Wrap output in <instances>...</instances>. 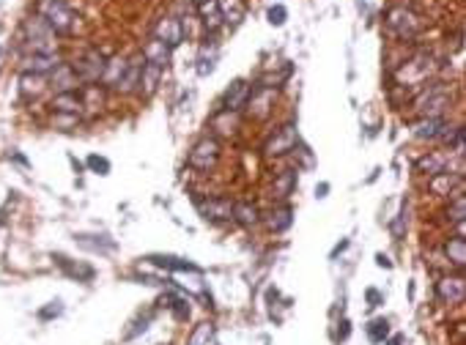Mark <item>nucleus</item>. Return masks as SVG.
Returning a JSON list of instances; mask_svg holds the SVG:
<instances>
[{
	"label": "nucleus",
	"mask_w": 466,
	"mask_h": 345,
	"mask_svg": "<svg viewBox=\"0 0 466 345\" xmlns=\"http://www.w3.org/2000/svg\"><path fill=\"white\" fill-rule=\"evenodd\" d=\"M165 307L173 313V318L179 321V323H184L189 321V304H186V296H179V293H165Z\"/></svg>",
	"instance_id": "nucleus-31"
},
{
	"label": "nucleus",
	"mask_w": 466,
	"mask_h": 345,
	"mask_svg": "<svg viewBox=\"0 0 466 345\" xmlns=\"http://www.w3.org/2000/svg\"><path fill=\"white\" fill-rule=\"evenodd\" d=\"M444 255H447V260H450L453 266L464 269L466 266V241H464V236H461V233L447 239V244H444Z\"/></svg>",
	"instance_id": "nucleus-28"
},
{
	"label": "nucleus",
	"mask_w": 466,
	"mask_h": 345,
	"mask_svg": "<svg viewBox=\"0 0 466 345\" xmlns=\"http://www.w3.org/2000/svg\"><path fill=\"white\" fill-rule=\"evenodd\" d=\"M69 66L74 69V74H77V80H80V83L91 85V83H99V80H102L104 66H107V58H104L99 50H85L77 61L69 63Z\"/></svg>",
	"instance_id": "nucleus-5"
},
{
	"label": "nucleus",
	"mask_w": 466,
	"mask_h": 345,
	"mask_svg": "<svg viewBox=\"0 0 466 345\" xmlns=\"http://www.w3.org/2000/svg\"><path fill=\"white\" fill-rule=\"evenodd\" d=\"M140 71H143V55L129 58L124 69V77H121V83H118L116 91H118V94H135V91H137V83H140Z\"/></svg>",
	"instance_id": "nucleus-21"
},
{
	"label": "nucleus",
	"mask_w": 466,
	"mask_h": 345,
	"mask_svg": "<svg viewBox=\"0 0 466 345\" xmlns=\"http://www.w3.org/2000/svg\"><path fill=\"white\" fill-rule=\"evenodd\" d=\"M436 293H439V299L447 302V304H461V302L466 299L464 277H444V280H439Z\"/></svg>",
	"instance_id": "nucleus-13"
},
{
	"label": "nucleus",
	"mask_w": 466,
	"mask_h": 345,
	"mask_svg": "<svg viewBox=\"0 0 466 345\" xmlns=\"http://www.w3.org/2000/svg\"><path fill=\"white\" fill-rule=\"evenodd\" d=\"M384 25L398 41H414L423 33V17L409 6H392L384 17Z\"/></svg>",
	"instance_id": "nucleus-1"
},
{
	"label": "nucleus",
	"mask_w": 466,
	"mask_h": 345,
	"mask_svg": "<svg viewBox=\"0 0 466 345\" xmlns=\"http://www.w3.org/2000/svg\"><path fill=\"white\" fill-rule=\"evenodd\" d=\"M266 20H269V25H272V28H282V25H285V20H288V8H285L282 3L269 6V11H266Z\"/></svg>",
	"instance_id": "nucleus-36"
},
{
	"label": "nucleus",
	"mask_w": 466,
	"mask_h": 345,
	"mask_svg": "<svg viewBox=\"0 0 466 345\" xmlns=\"http://www.w3.org/2000/svg\"><path fill=\"white\" fill-rule=\"evenodd\" d=\"M348 335H351V323L343 318L341 321V329H338V340H348Z\"/></svg>",
	"instance_id": "nucleus-41"
},
{
	"label": "nucleus",
	"mask_w": 466,
	"mask_h": 345,
	"mask_svg": "<svg viewBox=\"0 0 466 345\" xmlns=\"http://www.w3.org/2000/svg\"><path fill=\"white\" fill-rule=\"evenodd\" d=\"M450 94L439 85V83H434L431 88H425L423 94L417 96V107H420V115L423 118H444L441 113L450 107Z\"/></svg>",
	"instance_id": "nucleus-8"
},
{
	"label": "nucleus",
	"mask_w": 466,
	"mask_h": 345,
	"mask_svg": "<svg viewBox=\"0 0 466 345\" xmlns=\"http://www.w3.org/2000/svg\"><path fill=\"white\" fill-rule=\"evenodd\" d=\"M365 332H368V340H371L373 345H381L390 337V321H387V318H373Z\"/></svg>",
	"instance_id": "nucleus-32"
},
{
	"label": "nucleus",
	"mask_w": 466,
	"mask_h": 345,
	"mask_svg": "<svg viewBox=\"0 0 466 345\" xmlns=\"http://www.w3.org/2000/svg\"><path fill=\"white\" fill-rule=\"evenodd\" d=\"M184 20L181 17H176V14H167V17H162L159 22H156L154 28V38H159V41H165L170 50H176L181 41H184Z\"/></svg>",
	"instance_id": "nucleus-9"
},
{
	"label": "nucleus",
	"mask_w": 466,
	"mask_h": 345,
	"mask_svg": "<svg viewBox=\"0 0 466 345\" xmlns=\"http://www.w3.org/2000/svg\"><path fill=\"white\" fill-rule=\"evenodd\" d=\"M409 222V209H406V203L401 206V214H398V220L392 222V233H395V239H401L404 236V225Z\"/></svg>",
	"instance_id": "nucleus-39"
},
{
	"label": "nucleus",
	"mask_w": 466,
	"mask_h": 345,
	"mask_svg": "<svg viewBox=\"0 0 466 345\" xmlns=\"http://www.w3.org/2000/svg\"><path fill=\"white\" fill-rule=\"evenodd\" d=\"M162 71H165V69H159V66H154V63L143 61V71H140L137 91L146 96V99H151V96L156 94V88H159V80H162Z\"/></svg>",
	"instance_id": "nucleus-22"
},
{
	"label": "nucleus",
	"mask_w": 466,
	"mask_h": 345,
	"mask_svg": "<svg viewBox=\"0 0 466 345\" xmlns=\"http://www.w3.org/2000/svg\"><path fill=\"white\" fill-rule=\"evenodd\" d=\"M0 55H3V50H0Z\"/></svg>",
	"instance_id": "nucleus-46"
},
{
	"label": "nucleus",
	"mask_w": 466,
	"mask_h": 345,
	"mask_svg": "<svg viewBox=\"0 0 466 345\" xmlns=\"http://www.w3.org/2000/svg\"><path fill=\"white\" fill-rule=\"evenodd\" d=\"M291 225H294V209H291L288 203L272 209V214L266 217V227H269L272 233H285Z\"/></svg>",
	"instance_id": "nucleus-25"
},
{
	"label": "nucleus",
	"mask_w": 466,
	"mask_h": 345,
	"mask_svg": "<svg viewBox=\"0 0 466 345\" xmlns=\"http://www.w3.org/2000/svg\"><path fill=\"white\" fill-rule=\"evenodd\" d=\"M61 313H63V302L61 299H55V302H50V307L39 310V318H41V321H50V318H58Z\"/></svg>",
	"instance_id": "nucleus-38"
},
{
	"label": "nucleus",
	"mask_w": 466,
	"mask_h": 345,
	"mask_svg": "<svg viewBox=\"0 0 466 345\" xmlns=\"http://www.w3.org/2000/svg\"><path fill=\"white\" fill-rule=\"evenodd\" d=\"M453 203L447 206V220L458 222V227L464 225V214H466V203H464V192H458V195H453L450 197Z\"/></svg>",
	"instance_id": "nucleus-34"
},
{
	"label": "nucleus",
	"mask_w": 466,
	"mask_h": 345,
	"mask_svg": "<svg viewBox=\"0 0 466 345\" xmlns=\"http://www.w3.org/2000/svg\"><path fill=\"white\" fill-rule=\"evenodd\" d=\"M53 113H63V115H80L83 110V96L80 91H66V94H55L50 101Z\"/></svg>",
	"instance_id": "nucleus-20"
},
{
	"label": "nucleus",
	"mask_w": 466,
	"mask_h": 345,
	"mask_svg": "<svg viewBox=\"0 0 466 345\" xmlns=\"http://www.w3.org/2000/svg\"><path fill=\"white\" fill-rule=\"evenodd\" d=\"M219 14H222V25L236 28L247 14V3L245 0H219Z\"/></svg>",
	"instance_id": "nucleus-23"
},
{
	"label": "nucleus",
	"mask_w": 466,
	"mask_h": 345,
	"mask_svg": "<svg viewBox=\"0 0 466 345\" xmlns=\"http://www.w3.org/2000/svg\"><path fill=\"white\" fill-rule=\"evenodd\" d=\"M212 337H214V326H212V323H198V326L192 329L186 345H209Z\"/></svg>",
	"instance_id": "nucleus-33"
},
{
	"label": "nucleus",
	"mask_w": 466,
	"mask_h": 345,
	"mask_svg": "<svg viewBox=\"0 0 466 345\" xmlns=\"http://www.w3.org/2000/svg\"><path fill=\"white\" fill-rule=\"evenodd\" d=\"M296 173L299 170H282V173H277L275 184H272V197L275 200H288L294 195V189H296Z\"/></svg>",
	"instance_id": "nucleus-26"
},
{
	"label": "nucleus",
	"mask_w": 466,
	"mask_h": 345,
	"mask_svg": "<svg viewBox=\"0 0 466 345\" xmlns=\"http://www.w3.org/2000/svg\"><path fill=\"white\" fill-rule=\"evenodd\" d=\"M275 99H277V91H275V88H266V85L255 83V85L249 88L247 101H245L247 115L249 118H255V121L269 118V115H272V107H275Z\"/></svg>",
	"instance_id": "nucleus-7"
},
{
	"label": "nucleus",
	"mask_w": 466,
	"mask_h": 345,
	"mask_svg": "<svg viewBox=\"0 0 466 345\" xmlns=\"http://www.w3.org/2000/svg\"><path fill=\"white\" fill-rule=\"evenodd\" d=\"M47 85H50V80H47L44 74H31V71H22V74H20V94L25 96V99L41 96Z\"/></svg>",
	"instance_id": "nucleus-24"
},
{
	"label": "nucleus",
	"mask_w": 466,
	"mask_h": 345,
	"mask_svg": "<svg viewBox=\"0 0 466 345\" xmlns=\"http://www.w3.org/2000/svg\"><path fill=\"white\" fill-rule=\"evenodd\" d=\"M170 47L165 44V41H159V38H149L146 44H143V61L146 63H154V66H159V69H165L167 63H170Z\"/></svg>",
	"instance_id": "nucleus-19"
},
{
	"label": "nucleus",
	"mask_w": 466,
	"mask_h": 345,
	"mask_svg": "<svg viewBox=\"0 0 466 345\" xmlns=\"http://www.w3.org/2000/svg\"><path fill=\"white\" fill-rule=\"evenodd\" d=\"M365 296H368V302H371V307H378V304H381V302H384V296H381V293H378V290H368V293H365Z\"/></svg>",
	"instance_id": "nucleus-40"
},
{
	"label": "nucleus",
	"mask_w": 466,
	"mask_h": 345,
	"mask_svg": "<svg viewBox=\"0 0 466 345\" xmlns=\"http://www.w3.org/2000/svg\"><path fill=\"white\" fill-rule=\"evenodd\" d=\"M61 63L63 61H61V55H58V52H50V55H25V61H22V71L50 77V74H53Z\"/></svg>",
	"instance_id": "nucleus-15"
},
{
	"label": "nucleus",
	"mask_w": 466,
	"mask_h": 345,
	"mask_svg": "<svg viewBox=\"0 0 466 345\" xmlns=\"http://www.w3.org/2000/svg\"><path fill=\"white\" fill-rule=\"evenodd\" d=\"M296 146H299V132H296V126L285 124V126H280L277 132L266 140L263 154H266V159H280V157H285V154H294Z\"/></svg>",
	"instance_id": "nucleus-6"
},
{
	"label": "nucleus",
	"mask_w": 466,
	"mask_h": 345,
	"mask_svg": "<svg viewBox=\"0 0 466 345\" xmlns=\"http://www.w3.org/2000/svg\"><path fill=\"white\" fill-rule=\"evenodd\" d=\"M195 206L200 211V217L209 222H233V203L228 197H209L200 200L195 197Z\"/></svg>",
	"instance_id": "nucleus-10"
},
{
	"label": "nucleus",
	"mask_w": 466,
	"mask_h": 345,
	"mask_svg": "<svg viewBox=\"0 0 466 345\" xmlns=\"http://www.w3.org/2000/svg\"><path fill=\"white\" fill-rule=\"evenodd\" d=\"M151 318H154V315H151V313H146V315H143V318H137V321H135V323H132V326H135V329H126V332H124V340H135V337H137V335H143V332H146V329H149V323H151Z\"/></svg>",
	"instance_id": "nucleus-37"
},
{
	"label": "nucleus",
	"mask_w": 466,
	"mask_h": 345,
	"mask_svg": "<svg viewBox=\"0 0 466 345\" xmlns=\"http://www.w3.org/2000/svg\"><path fill=\"white\" fill-rule=\"evenodd\" d=\"M450 157H453V151H431V154H425V157L417 162V170L425 173L428 178H431V176H439V173H455V170L450 167ZM458 176H461V173H458Z\"/></svg>",
	"instance_id": "nucleus-12"
},
{
	"label": "nucleus",
	"mask_w": 466,
	"mask_h": 345,
	"mask_svg": "<svg viewBox=\"0 0 466 345\" xmlns=\"http://www.w3.org/2000/svg\"><path fill=\"white\" fill-rule=\"evenodd\" d=\"M233 222L242 225V227H255L261 222V211L255 203L242 200V203H233Z\"/></svg>",
	"instance_id": "nucleus-27"
},
{
	"label": "nucleus",
	"mask_w": 466,
	"mask_h": 345,
	"mask_svg": "<svg viewBox=\"0 0 466 345\" xmlns=\"http://www.w3.org/2000/svg\"><path fill=\"white\" fill-rule=\"evenodd\" d=\"M55 36H71L77 28V14L66 6V0H39L36 11Z\"/></svg>",
	"instance_id": "nucleus-3"
},
{
	"label": "nucleus",
	"mask_w": 466,
	"mask_h": 345,
	"mask_svg": "<svg viewBox=\"0 0 466 345\" xmlns=\"http://www.w3.org/2000/svg\"><path fill=\"white\" fill-rule=\"evenodd\" d=\"M124 69H126V58H113V61H107L104 66V74H102V83H104V88H118V83H121V77H124Z\"/></svg>",
	"instance_id": "nucleus-30"
},
{
	"label": "nucleus",
	"mask_w": 466,
	"mask_h": 345,
	"mask_svg": "<svg viewBox=\"0 0 466 345\" xmlns=\"http://www.w3.org/2000/svg\"><path fill=\"white\" fill-rule=\"evenodd\" d=\"M450 129L447 118H420L414 124V137L417 140H441Z\"/></svg>",
	"instance_id": "nucleus-16"
},
{
	"label": "nucleus",
	"mask_w": 466,
	"mask_h": 345,
	"mask_svg": "<svg viewBox=\"0 0 466 345\" xmlns=\"http://www.w3.org/2000/svg\"><path fill=\"white\" fill-rule=\"evenodd\" d=\"M376 263H378L381 269H392V263H390V258H387V255H376Z\"/></svg>",
	"instance_id": "nucleus-42"
},
{
	"label": "nucleus",
	"mask_w": 466,
	"mask_h": 345,
	"mask_svg": "<svg viewBox=\"0 0 466 345\" xmlns=\"http://www.w3.org/2000/svg\"><path fill=\"white\" fill-rule=\"evenodd\" d=\"M329 195V184H318L315 187V197H327Z\"/></svg>",
	"instance_id": "nucleus-43"
},
{
	"label": "nucleus",
	"mask_w": 466,
	"mask_h": 345,
	"mask_svg": "<svg viewBox=\"0 0 466 345\" xmlns=\"http://www.w3.org/2000/svg\"><path fill=\"white\" fill-rule=\"evenodd\" d=\"M47 80H50V85L55 88V94L77 91V88L83 85V83L77 80V74H74V69H71L69 63H61V66H58V69H55V71H53V74H50Z\"/></svg>",
	"instance_id": "nucleus-17"
},
{
	"label": "nucleus",
	"mask_w": 466,
	"mask_h": 345,
	"mask_svg": "<svg viewBox=\"0 0 466 345\" xmlns=\"http://www.w3.org/2000/svg\"><path fill=\"white\" fill-rule=\"evenodd\" d=\"M151 266H159V269H165V272H176V274H198L200 269L192 263V260H186V258H176V255H149L146 258Z\"/></svg>",
	"instance_id": "nucleus-14"
},
{
	"label": "nucleus",
	"mask_w": 466,
	"mask_h": 345,
	"mask_svg": "<svg viewBox=\"0 0 466 345\" xmlns=\"http://www.w3.org/2000/svg\"><path fill=\"white\" fill-rule=\"evenodd\" d=\"M22 38H25V50L28 55H50V52H58V41H55V33L50 31V25L33 14L25 20L22 25Z\"/></svg>",
	"instance_id": "nucleus-2"
},
{
	"label": "nucleus",
	"mask_w": 466,
	"mask_h": 345,
	"mask_svg": "<svg viewBox=\"0 0 466 345\" xmlns=\"http://www.w3.org/2000/svg\"><path fill=\"white\" fill-rule=\"evenodd\" d=\"M401 343H404V335H392V337L384 340V345H401Z\"/></svg>",
	"instance_id": "nucleus-44"
},
{
	"label": "nucleus",
	"mask_w": 466,
	"mask_h": 345,
	"mask_svg": "<svg viewBox=\"0 0 466 345\" xmlns=\"http://www.w3.org/2000/svg\"><path fill=\"white\" fill-rule=\"evenodd\" d=\"M217 55H219L217 33H209V36H206V44H203V50H200V55H198V74H200V77H206V74L214 71Z\"/></svg>",
	"instance_id": "nucleus-18"
},
{
	"label": "nucleus",
	"mask_w": 466,
	"mask_h": 345,
	"mask_svg": "<svg viewBox=\"0 0 466 345\" xmlns=\"http://www.w3.org/2000/svg\"><path fill=\"white\" fill-rule=\"evenodd\" d=\"M219 154H222V146H219L217 137H203V140H198L192 146V151L186 157V164L192 170H198V173H209V170L217 167Z\"/></svg>",
	"instance_id": "nucleus-4"
},
{
	"label": "nucleus",
	"mask_w": 466,
	"mask_h": 345,
	"mask_svg": "<svg viewBox=\"0 0 466 345\" xmlns=\"http://www.w3.org/2000/svg\"><path fill=\"white\" fill-rule=\"evenodd\" d=\"M85 167L91 170V173H96V176H110V159L107 157H99V154H91V157L85 159Z\"/></svg>",
	"instance_id": "nucleus-35"
},
{
	"label": "nucleus",
	"mask_w": 466,
	"mask_h": 345,
	"mask_svg": "<svg viewBox=\"0 0 466 345\" xmlns=\"http://www.w3.org/2000/svg\"><path fill=\"white\" fill-rule=\"evenodd\" d=\"M345 247H348V239H343L341 244H338V247H335V250H332V258H335V255H341V252L345 250Z\"/></svg>",
	"instance_id": "nucleus-45"
},
{
	"label": "nucleus",
	"mask_w": 466,
	"mask_h": 345,
	"mask_svg": "<svg viewBox=\"0 0 466 345\" xmlns=\"http://www.w3.org/2000/svg\"><path fill=\"white\" fill-rule=\"evenodd\" d=\"M55 260H58V266H61L63 272L69 274V277H77V283H88L93 280V266H85V263H71L69 258H63V255H55Z\"/></svg>",
	"instance_id": "nucleus-29"
},
{
	"label": "nucleus",
	"mask_w": 466,
	"mask_h": 345,
	"mask_svg": "<svg viewBox=\"0 0 466 345\" xmlns=\"http://www.w3.org/2000/svg\"><path fill=\"white\" fill-rule=\"evenodd\" d=\"M249 85L247 80H233L228 88H225V94L219 99V113H239L242 107H245V101H247L249 96Z\"/></svg>",
	"instance_id": "nucleus-11"
}]
</instances>
